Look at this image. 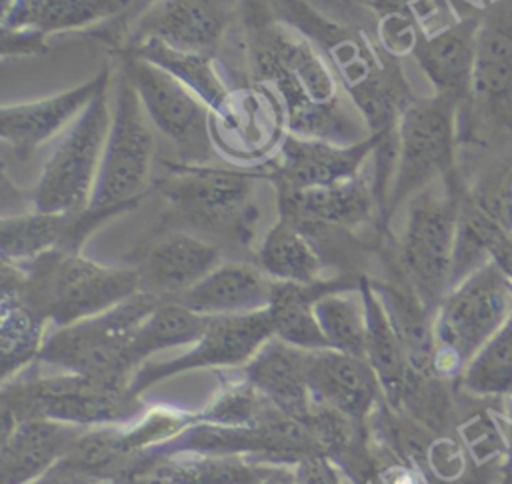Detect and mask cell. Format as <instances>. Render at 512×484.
<instances>
[{"instance_id":"obj_37","label":"cell","mask_w":512,"mask_h":484,"mask_svg":"<svg viewBox=\"0 0 512 484\" xmlns=\"http://www.w3.org/2000/svg\"><path fill=\"white\" fill-rule=\"evenodd\" d=\"M296 484H344V474L336 462L324 454H312L294 466Z\"/></svg>"},{"instance_id":"obj_35","label":"cell","mask_w":512,"mask_h":484,"mask_svg":"<svg viewBox=\"0 0 512 484\" xmlns=\"http://www.w3.org/2000/svg\"><path fill=\"white\" fill-rule=\"evenodd\" d=\"M154 2H158V0H126V6H124V10L118 16H114V18H110V20H106V22H102V24L90 28V30H86V34L98 38L110 52H114L120 46L126 30L130 28V24L144 10H148Z\"/></svg>"},{"instance_id":"obj_17","label":"cell","mask_w":512,"mask_h":484,"mask_svg":"<svg viewBox=\"0 0 512 484\" xmlns=\"http://www.w3.org/2000/svg\"><path fill=\"white\" fill-rule=\"evenodd\" d=\"M112 80L114 68L104 66L96 76L70 90L38 100L4 104L0 108V136L4 144L20 158L30 156L42 144L66 132Z\"/></svg>"},{"instance_id":"obj_38","label":"cell","mask_w":512,"mask_h":484,"mask_svg":"<svg viewBox=\"0 0 512 484\" xmlns=\"http://www.w3.org/2000/svg\"><path fill=\"white\" fill-rule=\"evenodd\" d=\"M306 2H310L314 8H318L320 12H324L326 16H330L338 22L362 28L356 24V20L362 16L360 10H364V8L356 0H306Z\"/></svg>"},{"instance_id":"obj_10","label":"cell","mask_w":512,"mask_h":484,"mask_svg":"<svg viewBox=\"0 0 512 484\" xmlns=\"http://www.w3.org/2000/svg\"><path fill=\"white\" fill-rule=\"evenodd\" d=\"M112 84L62 132L28 194L30 210L76 214L90 206L112 122Z\"/></svg>"},{"instance_id":"obj_14","label":"cell","mask_w":512,"mask_h":484,"mask_svg":"<svg viewBox=\"0 0 512 484\" xmlns=\"http://www.w3.org/2000/svg\"><path fill=\"white\" fill-rule=\"evenodd\" d=\"M270 338L268 308L234 316H208L202 336L188 350L172 358L148 360L134 372L130 388L140 396L146 388L188 370L242 368Z\"/></svg>"},{"instance_id":"obj_31","label":"cell","mask_w":512,"mask_h":484,"mask_svg":"<svg viewBox=\"0 0 512 484\" xmlns=\"http://www.w3.org/2000/svg\"><path fill=\"white\" fill-rule=\"evenodd\" d=\"M50 322L36 310L24 304L18 296L2 292L0 316V352L2 380L16 376L38 362L44 340L50 332Z\"/></svg>"},{"instance_id":"obj_25","label":"cell","mask_w":512,"mask_h":484,"mask_svg":"<svg viewBox=\"0 0 512 484\" xmlns=\"http://www.w3.org/2000/svg\"><path fill=\"white\" fill-rule=\"evenodd\" d=\"M278 338H270L254 358L242 366V374L276 406L304 424L314 398L308 384V354Z\"/></svg>"},{"instance_id":"obj_15","label":"cell","mask_w":512,"mask_h":484,"mask_svg":"<svg viewBox=\"0 0 512 484\" xmlns=\"http://www.w3.org/2000/svg\"><path fill=\"white\" fill-rule=\"evenodd\" d=\"M244 0H158L126 30L112 56L144 40L174 48L216 54L226 30L242 12Z\"/></svg>"},{"instance_id":"obj_8","label":"cell","mask_w":512,"mask_h":484,"mask_svg":"<svg viewBox=\"0 0 512 484\" xmlns=\"http://www.w3.org/2000/svg\"><path fill=\"white\" fill-rule=\"evenodd\" d=\"M464 186L436 182L418 192L406 204V220L396 242L402 274L432 312L452 288L458 204Z\"/></svg>"},{"instance_id":"obj_27","label":"cell","mask_w":512,"mask_h":484,"mask_svg":"<svg viewBox=\"0 0 512 484\" xmlns=\"http://www.w3.org/2000/svg\"><path fill=\"white\" fill-rule=\"evenodd\" d=\"M126 6V0H2L0 28H28L52 36L94 28Z\"/></svg>"},{"instance_id":"obj_26","label":"cell","mask_w":512,"mask_h":484,"mask_svg":"<svg viewBox=\"0 0 512 484\" xmlns=\"http://www.w3.org/2000/svg\"><path fill=\"white\" fill-rule=\"evenodd\" d=\"M276 466L236 454L170 452L158 456L144 478L162 484H266Z\"/></svg>"},{"instance_id":"obj_11","label":"cell","mask_w":512,"mask_h":484,"mask_svg":"<svg viewBox=\"0 0 512 484\" xmlns=\"http://www.w3.org/2000/svg\"><path fill=\"white\" fill-rule=\"evenodd\" d=\"M154 158L152 122L128 76L116 66L112 80V122L90 206L128 212L146 196Z\"/></svg>"},{"instance_id":"obj_34","label":"cell","mask_w":512,"mask_h":484,"mask_svg":"<svg viewBox=\"0 0 512 484\" xmlns=\"http://www.w3.org/2000/svg\"><path fill=\"white\" fill-rule=\"evenodd\" d=\"M374 20L376 26L408 24L422 26L430 32V20L446 10L444 0H356Z\"/></svg>"},{"instance_id":"obj_1","label":"cell","mask_w":512,"mask_h":484,"mask_svg":"<svg viewBox=\"0 0 512 484\" xmlns=\"http://www.w3.org/2000/svg\"><path fill=\"white\" fill-rule=\"evenodd\" d=\"M240 14L252 80L276 92L290 134L336 144L372 136L334 68L308 38L272 18L264 0H244Z\"/></svg>"},{"instance_id":"obj_6","label":"cell","mask_w":512,"mask_h":484,"mask_svg":"<svg viewBox=\"0 0 512 484\" xmlns=\"http://www.w3.org/2000/svg\"><path fill=\"white\" fill-rule=\"evenodd\" d=\"M460 146L512 150V0H488L480 12L476 70L460 108Z\"/></svg>"},{"instance_id":"obj_13","label":"cell","mask_w":512,"mask_h":484,"mask_svg":"<svg viewBox=\"0 0 512 484\" xmlns=\"http://www.w3.org/2000/svg\"><path fill=\"white\" fill-rule=\"evenodd\" d=\"M210 130L216 152L242 168L268 164L288 134L280 98L270 86L258 82L232 88L226 102L212 112Z\"/></svg>"},{"instance_id":"obj_18","label":"cell","mask_w":512,"mask_h":484,"mask_svg":"<svg viewBox=\"0 0 512 484\" xmlns=\"http://www.w3.org/2000/svg\"><path fill=\"white\" fill-rule=\"evenodd\" d=\"M274 194L278 216L294 222L300 230L358 232L370 222L380 230L372 182L368 176H364V172L356 178L330 186L302 190L274 188Z\"/></svg>"},{"instance_id":"obj_32","label":"cell","mask_w":512,"mask_h":484,"mask_svg":"<svg viewBox=\"0 0 512 484\" xmlns=\"http://www.w3.org/2000/svg\"><path fill=\"white\" fill-rule=\"evenodd\" d=\"M314 312L328 348L366 358L368 320L360 286L320 296L314 302Z\"/></svg>"},{"instance_id":"obj_28","label":"cell","mask_w":512,"mask_h":484,"mask_svg":"<svg viewBox=\"0 0 512 484\" xmlns=\"http://www.w3.org/2000/svg\"><path fill=\"white\" fill-rule=\"evenodd\" d=\"M254 264L268 278L284 284H314L326 278V264L314 242L282 216L262 236L254 252Z\"/></svg>"},{"instance_id":"obj_22","label":"cell","mask_w":512,"mask_h":484,"mask_svg":"<svg viewBox=\"0 0 512 484\" xmlns=\"http://www.w3.org/2000/svg\"><path fill=\"white\" fill-rule=\"evenodd\" d=\"M86 430L48 418L2 420V484H36L66 460Z\"/></svg>"},{"instance_id":"obj_40","label":"cell","mask_w":512,"mask_h":484,"mask_svg":"<svg viewBox=\"0 0 512 484\" xmlns=\"http://www.w3.org/2000/svg\"><path fill=\"white\" fill-rule=\"evenodd\" d=\"M494 484H512V436L508 438V454Z\"/></svg>"},{"instance_id":"obj_7","label":"cell","mask_w":512,"mask_h":484,"mask_svg":"<svg viewBox=\"0 0 512 484\" xmlns=\"http://www.w3.org/2000/svg\"><path fill=\"white\" fill-rule=\"evenodd\" d=\"M512 316V280L492 260L456 282L434 312V368L456 382Z\"/></svg>"},{"instance_id":"obj_39","label":"cell","mask_w":512,"mask_h":484,"mask_svg":"<svg viewBox=\"0 0 512 484\" xmlns=\"http://www.w3.org/2000/svg\"><path fill=\"white\" fill-rule=\"evenodd\" d=\"M36 484H116V482H108V480L96 478V476H92L88 472H82V470L72 468V466L62 462L54 470H50L44 478H40Z\"/></svg>"},{"instance_id":"obj_12","label":"cell","mask_w":512,"mask_h":484,"mask_svg":"<svg viewBox=\"0 0 512 484\" xmlns=\"http://www.w3.org/2000/svg\"><path fill=\"white\" fill-rule=\"evenodd\" d=\"M116 66L132 82L152 126L174 144L178 162L210 164L216 154L210 130L212 110L172 74L148 60L118 56Z\"/></svg>"},{"instance_id":"obj_19","label":"cell","mask_w":512,"mask_h":484,"mask_svg":"<svg viewBox=\"0 0 512 484\" xmlns=\"http://www.w3.org/2000/svg\"><path fill=\"white\" fill-rule=\"evenodd\" d=\"M224 260V250L190 230H170L148 242L132 264L140 288L158 300H178Z\"/></svg>"},{"instance_id":"obj_16","label":"cell","mask_w":512,"mask_h":484,"mask_svg":"<svg viewBox=\"0 0 512 484\" xmlns=\"http://www.w3.org/2000/svg\"><path fill=\"white\" fill-rule=\"evenodd\" d=\"M380 136L372 134L356 144H336L288 132L276 156L264 164L268 182L274 188L302 190L356 178L362 174L366 160L372 158Z\"/></svg>"},{"instance_id":"obj_24","label":"cell","mask_w":512,"mask_h":484,"mask_svg":"<svg viewBox=\"0 0 512 484\" xmlns=\"http://www.w3.org/2000/svg\"><path fill=\"white\" fill-rule=\"evenodd\" d=\"M276 282L254 262L222 260L176 302L202 316H234L266 310Z\"/></svg>"},{"instance_id":"obj_5","label":"cell","mask_w":512,"mask_h":484,"mask_svg":"<svg viewBox=\"0 0 512 484\" xmlns=\"http://www.w3.org/2000/svg\"><path fill=\"white\" fill-rule=\"evenodd\" d=\"M460 104L448 96H416L398 122V160L390 186L386 224L418 192L436 182L464 186L460 166Z\"/></svg>"},{"instance_id":"obj_20","label":"cell","mask_w":512,"mask_h":484,"mask_svg":"<svg viewBox=\"0 0 512 484\" xmlns=\"http://www.w3.org/2000/svg\"><path fill=\"white\" fill-rule=\"evenodd\" d=\"M114 216L118 212L94 206L76 214H48L38 210L4 214L0 220L2 260L30 262L52 250L82 252L90 234Z\"/></svg>"},{"instance_id":"obj_30","label":"cell","mask_w":512,"mask_h":484,"mask_svg":"<svg viewBox=\"0 0 512 484\" xmlns=\"http://www.w3.org/2000/svg\"><path fill=\"white\" fill-rule=\"evenodd\" d=\"M208 316L196 314L176 300H162L138 326L130 340L128 362L134 372L156 354L192 346L204 332Z\"/></svg>"},{"instance_id":"obj_4","label":"cell","mask_w":512,"mask_h":484,"mask_svg":"<svg viewBox=\"0 0 512 484\" xmlns=\"http://www.w3.org/2000/svg\"><path fill=\"white\" fill-rule=\"evenodd\" d=\"M164 166L168 172L156 188L176 220L204 238L216 236L240 248L250 246L258 220L254 194L256 184L268 180L266 166L242 168L178 160L164 162Z\"/></svg>"},{"instance_id":"obj_2","label":"cell","mask_w":512,"mask_h":484,"mask_svg":"<svg viewBox=\"0 0 512 484\" xmlns=\"http://www.w3.org/2000/svg\"><path fill=\"white\" fill-rule=\"evenodd\" d=\"M140 290L134 266L100 264L82 252L52 250L30 262L2 260V292L18 296L52 328L106 312Z\"/></svg>"},{"instance_id":"obj_21","label":"cell","mask_w":512,"mask_h":484,"mask_svg":"<svg viewBox=\"0 0 512 484\" xmlns=\"http://www.w3.org/2000/svg\"><path fill=\"white\" fill-rule=\"evenodd\" d=\"M480 12L482 8H476L432 32L420 30L412 48V56L434 94L456 100L460 108L470 98L474 84Z\"/></svg>"},{"instance_id":"obj_29","label":"cell","mask_w":512,"mask_h":484,"mask_svg":"<svg viewBox=\"0 0 512 484\" xmlns=\"http://www.w3.org/2000/svg\"><path fill=\"white\" fill-rule=\"evenodd\" d=\"M118 56H136L160 66L188 90H192L212 112H216L232 92V88L220 76L212 54L174 48L160 40H144L122 50L114 58Z\"/></svg>"},{"instance_id":"obj_23","label":"cell","mask_w":512,"mask_h":484,"mask_svg":"<svg viewBox=\"0 0 512 484\" xmlns=\"http://www.w3.org/2000/svg\"><path fill=\"white\" fill-rule=\"evenodd\" d=\"M308 384L314 402L362 424L384 400L382 384L370 362L332 348L308 354Z\"/></svg>"},{"instance_id":"obj_33","label":"cell","mask_w":512,"mask_h":484,"mask_svg":"<svg viewBox=\"0 0 512 484\" xmlns=\"http://www.w3.org/2000/svg\"><path fill=\"white\" fill-rule=\"evenodd\" d=\"M456 388L474 398H512V316L466 364Z\"/></svg>"},{"instance_id":"obj_9","label":"cell","mask_w":512,"mask_h":484,"mask_svg":"<svg viewBox=\"0 0 512 484\" xmlns=\"http://www.w3.org/2000/svg\"><path fill=\"white\" fill-rule=\"evenodd\" d=\"M160 302L156 296L140 290L106 312L50 328L38 364L88 376L132 380L128 362L130 340Z\"/></svg>"},{"instance_id":"obj_41","label":"cell","mask_w":512,"mask_h":484,"mask_svg":"<svg viewBox=\"0 0 512 484\" xmlns=\"http://www.w3.org/2000/svg\"><path fill=\"white\" fill-rule=\"evenodd\" d=\"M468 2H478V0H468Z\"/></svg>"},{"instance_id":"obj_3","label":"cell","mask_w":512,"mask_h":484,"mask_svg":"<svg viewBox=\"0 0 512 484\" xmlns=\"http://www.w3.org/2000/svg\"><path fill=\"white\" fill-rule=\"evenodd\" d=\"M144 410L130 380L54 370L38 362L2 380V420L48 418L102 428L128 424Z\"/></svg>"},{"instance_id":"obj_36","label":"cell","mask_w":512,"mask_h":484,"mask_svg":"<svg viewBox=\"0 0 512 484\" xmlns=\"http://www.w3.org/2000/svg\"><path fill=\"white\" fill-rule=\"evenodd\" d=\"M48 38L50 36L36 30H28V28H2V34H0L2 58L10 60V58L46 54L50 50Z\"/></svg>"}]
</instances>
